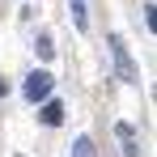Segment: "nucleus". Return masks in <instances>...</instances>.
Returning <instances> with one entry per match:
<instances>
[{
	"label": "nucleus",
	"instance_id": "6",
	"mask_svg": "<svg viewBox=\"0 0 157 157\" xmlns=\"http://www.w3.org/2000/svg\"><path fill=\"white\" fill-rule=\"evenodd\" d=\"M72 21H77V30H89V13H85V0H72Z\"/></svg>",
	"mask_w": 157,
	"mask_h": 157
},
{
	"label": "nucleus",
	"instance_id": "3",
	"mask_svg": "<svg viewBox=\"0 0 157 157\" xmlns=\"http://www.w3.org/2000/svg\"><path fill=\"white\" fill-rule=\"evenodd\" d=\"M119 140H123V157H140V144H136V128L132 123H115Z\"/></svg>",
	"mask_w": 157,
	"mask_h": 157
},
{
	"label": "nucleus",
	"instance_id": "2",
	"mask_svg": "<svg viewBox=\"0 0 157 157\" xmlns=\"http://www.w3.org/2000/svg\"><path fill=\"white\" fill-rule=\"evenodd\" d=\"M110 55H115V68H119V77H123V81H140V68L132 64V55H128V47H123L119 34H110Z\"/></svg>",
	"mask_w": 157,
	"mask_h": 157
},
{
	"label": "nucleus",
	"instance_id": "7",
	"mask_svg": "<svg viewBox=\"0 0 157 157\" xmlns=\"http://www.w3.org/2000/svg\"><path fill=\"white\" fill-rule=\"evenodd\" d=\"M34 51L43 55V59H51V55H55V47H51V34H38V43H34Z\"/></svg>",
	"mask_w": 157,
	"mask_h": 157
},
{
	"label": "nucleus",
	"instance_id": "1",
	"mask_svg": "<svg viewBox=\"0 0 157 157\" xmlns=\"http://www.w3.org/2000/svg\"><path fill=\"white\" fill-rule=\"evenodd\" d=\"M51 85H55V77L38 68V72H30V77H26V85H21V94H26L30 102H47V98H51Z\"/></svg>",
	"mask_w": 157,
	"mask_h": 157
},
{
	"label": "nucleus",
	"instance_id": "4",
	"mask_svg": "<svg viewBox=\"0 0 157 157\" xmlns=\"http://www.w3.org/2000/svg\"><path fill=\"white\" fill-rule=\"evenodd\" d=\"M38 119H43L47 128H59V123H64V106H59V102H43V110H38Z\"/></svg>",
	"mask_w": 157,
	"mask_h": 157
},
{
	"label": "nucleus",
	"instance_id": "5",
	"mask_svg": "<svg viewBox=\"0 0 157 157\" xmlns=\"http://www.w3.org/2000/svg\"><path fill=\"white\" fill-rule=\"evenodd\" d=\"M72 157H98L94 140H89V136H77V144H72Z\"/></svg>",
	"mask_w": 157,
	"mask_h": 157
}]
</instances>
